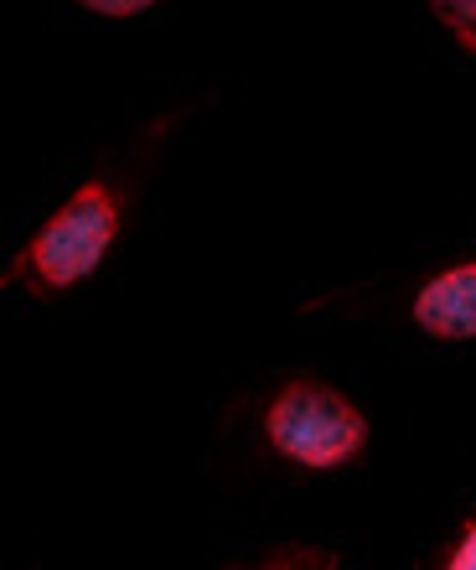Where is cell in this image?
<instances>
[{
	"instance_id": "1",
	"label": "cell",
	"mask_w": 476,
	"mask_h": 570,
	"mask_svg": "<svg viewBox=\"0 0 476 570\" xmlns=\"http://www.w3.org/2000/svg\"><path fill=\"white\" fill-rule=\"evenodd\" d=\"M119 228V203L105 181H83L58 213L52 224L27 244V255L16 259L21 281H31V291H68L83 275L99 271V259L109 255Z\"/></svg>"
},
{
	"instance_id": "4",
	"label": "cell",
	"mask_w": 476,
	"mask_h": 570,
	"mask_svg": "<svg viewBox=\"0 0 476 570\" xmlns=\"http://www.w3.org/2000/svg\"><path fill=\"white\" fill-rule=\"evenodd\" d=\"M430 11H435V21L476 58V0H430Z\"/></svg>"
},
{
	"instance_id": "2",
	"label": "cell",
	"mask_w": 476,
	"mask_h": 570,
	"mask_svg": "<svg viewBox=\"0 0 476 570\" xmlns=\"http://www.w3.org/2000/svg\"><path fill=\"white\" fill-rule=\"evenodd\" d=\"M363 435V415L327 384H290L269 410V441L300 466H343Z\"/></svg>"
},
{
	"instance_id": "3",
	"label": "cell",
	"mask_w": 476,
	"mask_h": 570,
	"mask_svg": "<svg viewBox=\"0 0 476 570\" xmlns=\"http://www.w3.org/2000/svg\"><path fill=\"white\" fill-rule=\"evenodd\" d=\"M415 322L430 332V337H446V343L476 337V259L472 265H456V271H446V275H435V281L419 291Z\"/></svg>"
},
{
	"instance_id": "5",
	"label": "cell",
	"mask_w": 476,
	"mask_h": 570,
	"mask_svg": "<svg viewBox=\"0 0 476 570\" xmlns=\"http://www.w3.org/2000/svg\"><path fill=\"white\" fill-rule=\"evenodd\" d=\"M78 6H89V11H99V16H140V11H150L156 0H78Z\"/></svg>"
},
{
	"instance_id": "6",
	"label": "cell",
	"mask_w": 476,
	"mask_h": 570,
	"mask_svg": "<svg viewBox=\"0 0 476 570\" xmlns=\"http://www.w3.org/2000/svg\"><path fill=\"white\" fill-rule=\"evenodd\" d=\"M446 570H476V519H472V529H466L462 550H456V560H450Z\"/></svg>"
}]
</instances>
